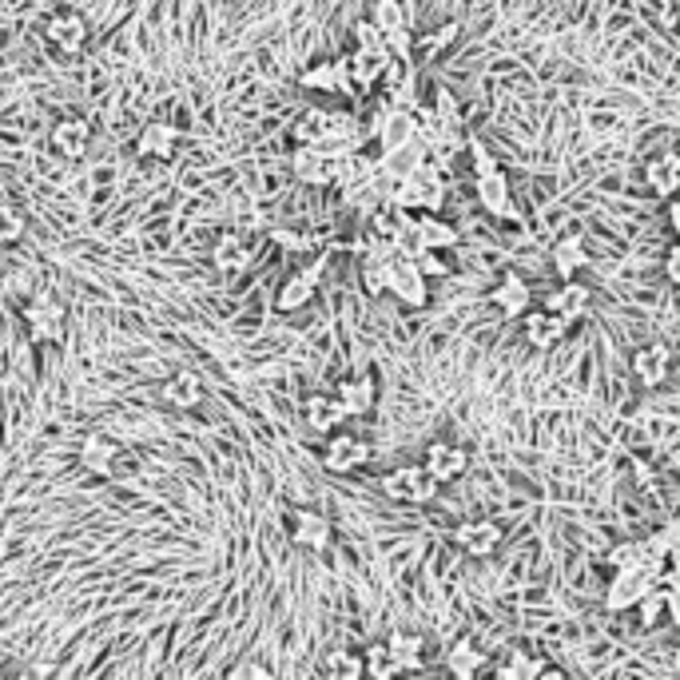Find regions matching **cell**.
Instances as JSON below:
<instances>
[{
    "label": "cell",
    "mask_w": 680,
    "mask_h": 680,
    "mask_svg": "<svg viewBox=\"0 0 680 680\" xmlns=\"http://www.w3.org/2000/svg\"><path fill=\"white\" fill-rule=\"evenodd\" d=\"M629 370H633V379L645 386V391H660L672 374V350L669 343H648V346H636L633 358H629Z\"/></svg>",
    "instance_id": "277c9868"
},
{
    "label": "cell",
    "mask_w": 680,
    "mask_h": 680,
    "mask_svg": "<svg viewBox=\"0 0 680 680\" xmlns=\"http://www.w3.org/2000/svg\"><path fill=\"white\" fill-rule=\"evenodd\" d=\"M669 227L672 231L680 227V203H672V196H669Z\"/></svg>",
    "instance_id": "c3c4849f"
},
{
    "label": "cell",
    "mask_w": 680,
    "mask_h": 680,
    "mask_svg": "<svg viewBox=\"0 0 680 680\" xmlns=\"http://www.w3.org/2000/svg\"><path fill=\"white\" fill-rule=\"evenodd\" d=\"M326 132H331V112L326 108H307L299 115V124H295V139L299 144H326Z\"/></svg>",
    "instance_id": "1f68e13d"
},
{
    "label": "cell",
    "mask_w": 680,
    "mask_h": 680,
    "mask_svg": "<svg viewBox=\"0 0 680 680\" xmlns=\"http://www.w3.org/2000/svg\"><path fill=\"white\" fill-rule=\"evenodd\" d=\"M302 418H307V426L311 430L331 434V430H338L346 422V410L335 394H311V398L302 403Z\"/></svg>",
    "instance_id": "ffe728a7"
},
{
    "label": "cell",
    "mask_w": 680,
    "mask_h": 680,
    "mask_svg": "<svg viewBox=\"0 0 680 680\" xmlns=\"http://www.w3.org/2000/svg\"><path fill=\"white\" fill-rule=\"evenodd\" d=\"M382 490L394 497V502H403V506H426L438 482L426 473V466H398L382 478Z\"/></svg>",
    "instance_id": "7a4b0ae2"
},
{
    "label": "cell",
    "mask_w": 680,
    "mask_h": 680,
    "mask_svg": "<svg viewBox=\"0 0 680 680\" xmlns=\"http://www.w3.org/2000/svg\"><path fill=\"white\" fill-rule=\"evenodd\" d=\"M362 669H367L370 677H379V680H391V677H398V672H406L403 657H398L386 641H379V645H370L367 653H362Z\"/></svg>",
    "instance_id": "4dcf8cb0"
},
{
    "label": "cell",
    "mask_w": 680,
    "mask_h": 680,
    "mask_svg": "<svg viewBox=\"0 0 680 680\" xmlns=\"http://www.w3.org/2000/svg\"><path fill=\"white\" fill-rule=\"evenodd\" d=\"M386 64H391V52H386L382 45L355 48V52L346 57V76H350V84H355V92H367V88H374V84L382 81Z\"/></svg>",
    "instance_id": "9c48e42d"
},
{
    "label": "cell",
    "mask_w": 680,
    "mask_h": 680,
    "mask_svg": "<svg viewBox=\"0 0 680 680\" xmlns=\"http://www.w3.org/2000/svg\"><path fill=\"white\" fill-rule=\"evenodd\" d=\"M422 466H426V473L434 482L446 485V482H458L461 473L470 470V454L461 450V446H454V442H430Z\"/></svg>",
    "instance_id": "30bf717a"
},
{
    "label": "cell",
    "mask_w": 680,
    "mask_h": 680,
    "mask_svg": "<svg viewBox=\"0 0 680 680\" xmlns=\"http://www.w3.org/2000/svg\"><path fill=\"white\" fill-rule=\"evenodd\" d=\"M494 672L502 680H533V677H545V660L530 657V653H521V648H509L506 657L494 665Z\"/></svg>",
    "instance_id": "484cf974"
},
{
    "label": "cell",
    "mask_w": 680,
    "mask_h": 680,
    "mask_svg": "<svg viewBox=\"0 0 680 680\" xmlns=\"http://www.w3.org/2000/svg\"><path fill=\"white\" fill-rule=\"evenodd\" d=\"M139 151L151 156V160H172L175 156V127L172 124H148L139 132Z\"/></svg>",
    "instance_id": "83f0119b"
},
{
    "label": "cell",
    "mask_w": 680,
    "mask_h": 680,
    "mask_svg": "<svg viewBox=\"0 0 680 680\" xmlns=\"http://www.w3.org/2000/svg\"><path fill=\"white\" fill-rule=\"evenodd\" d=\"M370 24H374L382 36L394 33V28H406L403 0H374V9H370Z\"/></svg>",
    "instance_id": "d590c367"
},
{
    "label": "cell",
    "mask_w": 680,
    "mask_h": 680,
    "mask_svg": "<svg viewBox=\"0 0 680 680\" xmlns=\"http://www.w3.org/2000/svg\"><path fill=\"white\" fill-rule=\"evenodd\" d=\"M335 398L343 403L346 418H362L374 410V379L370 374H358V379H346L335 386Z\"/></svg>",
    "instance_id": "603a6c76"
},
{
    "label": "cell",
    "mask_w": 680,
    "mask_h": 680,
    "mask_svg": "<svg viewBox=\"0 0 680 680\" xmlns=\"http://www.w3.org/2000/svg\"><path fill=\"white\" fill-rule=\"evenodd\" d=\"M45 36H48V45L60 48V52H81L84 45H88V21H84L81 12H72V9H57L52 16H48L45 24Z\"/></svg>",
    "instance_id": "ba28073f"
},
{
    "label": "cell",
    "mask_w": 680,
    "mask_h": 680,
    "mask_svg": "<svg viewBox=\"0 0 680 680\" xmlns=\"http://www.w3.org/2000/svg\"><path fill=\"white\" fill-rule=\"evenodd\" d=\"M665 279H669L672 287L680 283V243H669V251H665Z\"/></svg>",
    "instance_id": "ee69618b"
},
{
    "label": "cell",
    "mask_w": 680,
    "mask_h": 680,
    "mask_svg": "<svg viewBox=\"0 0 680 680\" xmlns=\"http://www.w3.org/2000/svg\"><path fill=\"white\" fill-rule=\"evenodd\" d=\"M415 267H418V271H422V275H426V279H446V275H450V267L442 263V255L434 251V247H426V251L418 255Z\"/></svg>",
    "instance_id": "ab89813d"
},
{
    "label": "cell",
    "mask_w": 680,
    "mask_h": 680,
    "mask_svg": "<svg viewBox=\"0 0 680 680\" xmlns=\"http://www.w3.org/2000/svg\"><path fill=\"white\" fill-rule=\"evenodd\" d=\"M163 394H168V403L180 406V410H196L203 403V379H199L196 370H175L172 379L163 382Z\"/></svg>",
    "instance_id": "d4e9b609"
},
{
    "label": "cell",
    "mask_w": 680,
    "mask_h": 680,
    "mask_svg": "<svg viewBox=\"0 0 680 680\" xmlns=\"http://www.w3.org/2000/svg\"><path fill=\"white\" fill-rule=\"evenodd\" d=\"M215 267H223V271H239V267L251 263V247L239 239V235H223L220 243H215Z\"/></svg>",
    "instance_id": "e575fe53"
},
{
    "label": "cell",
    "mask_w": 680,
    "mask_h": 680,
    "mask_svg": "<svg viewBox=\"0 0 680 680\" xmlns=\"http://www.w3.org/2000/svg\"><path fill=\"white\" fill-rule=\"evenodd\" d=\"M374 45H382V33L370 24V16H367V21L355 24V48H374Z\"/></svg>",
    "instance_id": "7bdbcfd3"
},
{
    "label": "cell",
    "mask_w": 680,
    "mask_h": 680,
    "mask_svg": "<svg viewBox=\"0 0 680 680\" xmlns=\"http://www.w3.org/2000/svg\"><path fill=\"white\" fill-rule=\"evenodd\" d=\"M386 290H394V299L410 302V307H422L426 302V275L415 267V259L394 255L386 263Z\"/></svg>",
    "instance_id": "8992f818"
},
{
    "label": "cell",
    "mask_w": 680,
    "mask_h": 680,
    "mask_svg": "<svg viewBox=\"0 0 680 680\" xmlns=\"http://www.w3.org/2000/svg\"><path fill=\"white\" fill-rule=\"evenodd\" d=\"M24 231H28V220H24V211L12 208V203H0V247H12V243H21Z\"/></svg>",
    "instance_id": "8d00e7d4"
},
{
    "label": "cell",
    "mask_w": 680,
    "mask_h": 680,
    "mask_svg": "<svg viewBox=\"0 0 680 680\" xmlns=\"http://www.w3.org/2000/svg\"><path fill=\"white\" fill-rule=\"evenodd\" d=\"M545 311L557 314V319H561L566 326L577 323V319H581V314L589 311V290L581 287V283H573V279H566V283H561V287H557L554 295H549Z\"/></svg>",
    "instance_id": "7402d4cb"
},
{
    "label": "cell",
    "mask_w": 680,
    "mask_h": 680,
    "mask_svg": "<svg viewBox=\"0 0 680 680\" xmlns=\"http://www.w3.org/2000/svg\"><path fill=\"white\" fill-rule=\"evenodd\" d=\"M24 326L36 343H57L64 335V307L57 299H33L24 307Z\"/></svg>",
    "instance_id": "8fae6325"
},
{
    "label": "cell",
    "mask_w": 680,
    "mask_h": 680,
    "mask_svg": "<svg viewBox=\"0 0 680 680\" xmlns=\"http://www.w3.org/2000/svg\"><path fill=\"white\" fill-rule=\"evenodd\" d=\"M554 267L566 279H573L577 267H585V239L581 235H561L554 243Z\"/></svg>",
    "instance_id": "d6a6232c"
},
{
    "label": "cell",
    "mask_w": 680,
    "mask_h": 680,
    "mask_svg": "<svg viewBox=\"0 0 680 680\" xmlns=\"http://www.w3.org/2000/svg\"><path fill=\"white\" fill-rule=\"evenodd\" d=\"M415 227L422 231L426 247H434V251H442V247H454V243H458V231H454L450 223L442 220L438 211H418V215H415Z\"/></svg>",
    "instance_id": "f1b7e54d"
},
{
    "label": "cell",
    "mask_w": 680,
    "mask_h": 680,
    "mask_svg": "<svg viewBox=\"0 0 680 680\" xmlns=\"http://www.w3.org/2000/svg\"><path fill=\"white\" fill-rule=\"evenodd\" d=\"M326 470L331 473H355L362 461H370V442L355 430H331V438H326Z\"/></svg>",
    "instance_id": "5b68a950"
},
{
    "label": "cell",
    "mask_w": 680,
    "mask_h": 680,
    "mask_svg": "<svg viewBox=\"0 0 680 680\" xmlns=\"http://www.w3.org/2000/svg\"><path fill=\"white\" fill-rule=\"evenodd\" d=\"M287 533H290V542L302 545V549H326V545H331V521H326L319 509H295Z\"/></svg>",
    "instance_id": "5bb4252c"
},
{
    "label": "cell",
    "mask_w": 680,
    "mask_h": 680,
    "mask_svg": "<svg viewBox=\"0 0 680 680\" xmlns=\"http://www.w3.org/2000/svg\"><path fill=\"white\" fill-rule=\"evenodd\" d=\"M418 132L415 112L406 108H382L379 120H374V139H382V148H398V144H410Z\"/></svg>",
    "instance_id": "2e32d148"
},
{
    "label": "cell",
    "mask_w": 680,
    "mask_h": 680,
    "mask_svg": "<svg viewBox=\"0 0 680 680\" xmlns=\"http://www.w3.org/2000/svg\"><path fill=\"white\" fill-rule=\"evenodd\" d=\"M521 331H526V343L537 346V350H549V346L561 343V335H566V323L557 319V314H549L542 307V311H533V307H526L521 311Z\"/></svg>",
    "instance_id": "9a60e30c"
},
{
    "label": "cell",
    "mask_w": 680,
    "mask_h": 680,
    "mask_svg": "<svg viewBox=\"0 0 680 680\" xmlns=\"http://www.w3.org/2000/svg\"><path fill=\"white\" fill-rule=\"evenodd\" d=\"M88 144H92V127H88V120L69 115V120H60V124L52 127V151L64 156V160H84Z\"/></svg>",
    "instance_id": "e0dca14e"
},
{
    "label": "cell",
    "mask_w": 680,
    "mask_h": 680,
    "mask_svg": "<svg viewBox=\"0 0 680 680\" xmlns=\"http://www.w3.org/2000/svg\"><path fill=\"white\" fill-rule=\"evenodd\" d=\"M473 191H478V203H482L490 215L497 220H514V199H509V180L497 168L490 172H478L473 175Z\"/></svg>",
    "instance_id": "7c38bea8"
},
{
    "label": "cell",
    "mask_w": 680,
    "mask_h": 680,
    "mask_svg": "<svg viewBox=\"0 0 680 680\" xmlns=\"http://www.w3.org/2000/svg\"><path fill=\"white\" fill-rule=\"evenodd\" d=\"M331 672L335 677H358L362 672V657H350V653H331Z\"/></svg>",
    "instance_id": "60d3db41"
},
{
    "label": "cell",
    "mask_w": 680,
    "mask_h": 680,
    "mask_svg": "<svg viewBox=\"0 0 680 680\" xmlns=\"http://www.w3.org/2000/svg\"><path fill=\"white\" fill-rule=\"evenodd\" d=\"M442 196H446L442 180L430 172L426 163H418L415 172L398 175L391 203H398V208H406V211H438L442 208Z\"/></svg>",
    "instance_id": "6da1fadb"
},
{
    "label": "cell",
    "mask_w": 680,
    "mask_h": 680,
    "mask_svg": "<svg viewBox=\"0 0 680 680\" xmlns=\"http://www.w3.org/2000/svg\"><path fill=\"white\" fill-rule=\"evenodd\" d=\"M450 36H458V24H446V28H442V33H434L426 40V52H438L442 45H446V40H450Z\"/></svg>",
    "instance_id": "bcb514c9"
},
{
    "label": "cell",
    "mask_w": 680,
    "mask_h": 680,
    "mask_svg": "<svg viewBox=\"0 0 680 680\" xmlns=\"http://www.w3.org/2000/svg\"><path fill=\"white\" fill-rule=\"evenodd\" d=\"M386 263L391 259H362V283H367V290L379 299V295H386Z\"/></svg>",
    "instance_id": "f35d334b"
},
{
    "label": "cell",
    "mask_w": 680,
    "mask_h": 680,
    "mask_svg": "<svg viewBox=\"0 0 680 680\" xmlns=\"http://www.w3.org/2000/svg\"><path fill=\"white\" fill-rule=\"evenodd\" d=\"M482 665H485V657L478 653V648H470V645H458L450 653V672L454 677H473V672H482Z\"/></svg>",
    "instance_id": "74e56055"
},
{
    "label": "cell",
    "mask_w": 680,
    "mask_h": 680,
    "mask_svg": "<svg viewBox=\"0 0 680 680\" xmlns=\"http://www.w3.org/2000/svg\"><path fill=\"white\" fill-rule=\"evenodd\" d=\"M645 180L660 199L677 196V187H680V156L677 151L669 148V151H660V156H653V160H648Z\"/></svg>",
    "instance_id": "cb8c5ba5"
},
{
    "label": "cell",
    "mask_w": 680,
    "mask_h": 680,
    "mask_svg": "<svg viewBox=\"0 0 680 680\" xmlns=\"http://www.w3.org/2000/svg\"><path fill=\"white\" fill-rule=\"evenodd\" d=\"M473 163H478V168H473V175H478V172H490V168H494V160L485 156L482 144H473Z\"/></svg>",
    "instance_id": "7dc6e473"
},
{
    "label": "cell",
    "mask_w": 680,
    "mask_h": 680,
    "mask_svg": "<svg viewBox=\"0 0 680 680\" xmlns=\"http://www.w3.org/2000/svg\"><path fill=\"white\" fill-rule=\"evenodd\" d=\"M415 220V211H406V208H398V203H382V208H374L370 211V235H382V239H394L398 231L406 227V223Z\"/></svg>",
    "instance_id": "f546056e"
},
{
    "label": "cell",
    "mask_w": 680,
    "mask_h": 680,
    "mask_svg": "<svg viewBox=\"0 0 680 680\" xmlns=\"http://www.w3.org/2000/svg\"><path fill=\"white\" fill-rule=\"evenodd\" d=\"M386 645L403 657V669H418L422 665V648H426V641H422V633H415V629H394L391 636H386Z\"/></svg>",
    "instance_id": "836d02e7"
},
{
    "label": "cell",
    "mask_w": 680,
    "mask_h": 680,
    "mask_svg": "<svg viewBox=\"0 0 680 680\" xmlns=\"http://www.w3.org/2000/svg\"><path fill=\"white\" fill-rule=\"evenodd\" d=\"M494 307L506 314V319H521V311L530 307V287H526L518 275H506L502 287L494 290Z\"/></svg>",
    "instance_id": "4316f807"
},
{
    "label": "cell",
    "mask_w": 680,
    "mask_h": 680,
    "mask_svg": "<svg viewBox=\"0 0 680 680\" xmlns=\"http://www.w3.org/2000/svg\"><path fill=\"white\" fill-rule=\"evenodd\" d=\"M645 545L653 549V554H677V526H665V530L653 533Z\"/></svg>",
    "instance_id": "b9f144b4"
},
{
    "label": "cell",
    "mask_w": 680,
    "mask_h": 680,
    "mask_svg": "<svg viewBox=\"0 0 680 680\" xmlns=\"http://www.w3.org/2000/svg\"><path fill=\"white\" fill-rule=\"evenodd\" d=\"M319 275H323V263H314V267H302V271H295V275L279 287V295H275V307L283 314H290V311H302L307 302L314 299V287H319Z\"/></svg>",
    "instance_id": "4fadbf2b"
},
{
    "label": "cell",
    "mask_w": 680,
    "mask_h": 680,
    "mask_svg": "<svg viewBox=\"0 0 680 680\" xmlns=\"http://www.w3.org/2000/svg\"><path fill=\"white\" fill-rule=\"evenodd\" d=\"M299 84L307 88V92H355V84H350V76H346V57L314 64L311 72H302Z\"/></svg>",
    "instance_id": "d6986e66"
},
{
    "label": "cell",
    "mask_w": 680,
    "mask_h": 680,
    "mask_svg": "<svg viewBox=\"0 0 680 680\" xmlns=\"http://www.w3.org/2000/svg\"><path fill=\"white\" fill-rule=\"evenodd\" d=\"M458 545L470 557H490L502 545V526L490 518L466 521V526H458Z\"/></svg>",
    "instance_id": "ac0fdd59"
},
{
    "label": "cell",
    "mask_w": 680,
    "mask_h": 680,
    "mask_svg": "<svg viewBox=\"0 0 680 680\" xmlns=\"http://www.w3.org/2000/svg\"><path fill=\"white\" fill-rule=\"evenodd\" d=\"M660 24H665V33H677V24H680V0H660Z\"/></svg>",
    "instance_id": "f6af8a7d"
},
{
    "label": "cell",
    "mask_w": 680,
    "mask_h": 680,
    "mask_svg": "<svg viewBox=\"0 0 680 680\" xmlns=\"http://www.w3.org/2000/svg\"><path fill=\"white\" fill-rule=\"evenodd\" d=\"M290 168H295V175H299L302 184L311 187L335 184V156L326 148H319V144H299L295 156H290Z\"/></svg>",
    "instance_id": "52a82bcc"
},
{
    "label": "cell",
    "mask_w": 680,
    "mask_h": 680,
    "mask_svg": "<svg viewBox=\"0 0 680 680\" xmlns=\"http://www.w3.org/2000/svg\"><path fill=\"white\" fill-rule=\"evenodd\" d=\"M657 585V573L648 566H629V569H617V577H613V585L605 589V609L609 613H625L633 609L636 601L645 597L648 589Z\"/></svg>",
    "instance_id": "3957f363"
},
{
    "label": "cell",
    "mask_w": 680,
    "mask_h": 680,
    "mask_svg": "<svg viewBox=\"0 0 680 680\" xmlns=\"http://www.w3.org/2000/svg\"><path fill=\"white\" fill-rule=\"evenodd\" d=\"M115 458H120V442L108 438V434H88L81 442V466L88 473H96V478H108Z\"/></svg>",
    "instance_id": "44dd1931"
}]
</instances>
